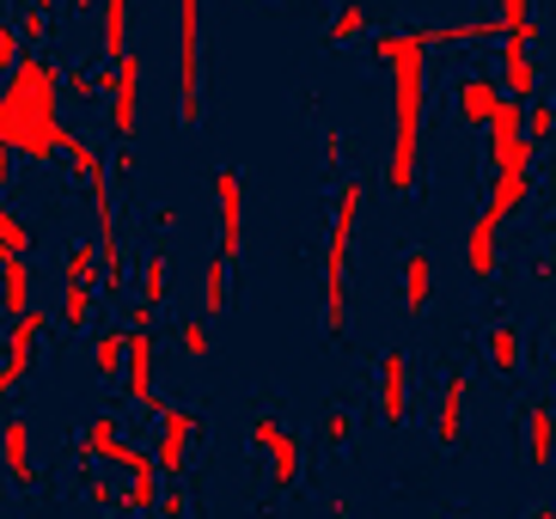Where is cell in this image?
<instances>
[{"instance_id": "d590c367", "label": "cell", "mask_w": 556, "mask_h": 519, "mask_svg": "<svg viewBox=\"0 0 556 519\" xmlns=\"http://www.w3.org/2000/svg\"><path fill=\"white\" fill-rule=\"evenodd\" d=\"M178 342H184V355H190V360H202V355L214 349V330L197 318V325H184V337H178Z\"/></svg>"}, {"instance_id": "ba28073f", "label": "cell", "mask_w": 556, "mask_h": 519, "mask_svg": "<svg viewBox=\"0 0 556 519\" xmlns=\"http://www.w3.org/2000/svg\"><path fill=\"white\" fill-rule=\"evenodd\" d=\"M214 202H220V257H239L245 251V183H239V172H214Z\"/></svg>"}, {"instance_id": "ab89813d", "label": "cell", "mask_w": 556, "mask_h": 519, "mask_svg": "<svg viewBox=\"0 0 556 519\" xmlns=\"http://www.w3.org/2000/svg\"><path fill=\"white\" fill-rule=\"evenodd\" d=\"M62 92L80 98V104H92V98H99V80H92V74H62Z\"/></svg>"}, {"instance_id": "7c38bea8", "label": "cell", "mask_w": 556, "mask_h": 519, "mask_svg": "<svg viewBox=\"0 0 556 519\" xmlns=\"http://www.w3.org/2000/svg\"><path fill=\"white\" fill-rule=\"evenodd\" d=\"M526 195H532V172H495V190H490V202H483V214H477V220H490V227L502 232L507 214L526 208Z\"/></svg>"}, {"instance_id": "681fc988", "label": "cell", "mask_w": 556, "mask_h": 519, "mask_svg": "<svg viewBox=\"0 0 556 519\" xmlns=\"http://www.w3.org/2000/svg\"><path fill=\"white\" fill-rule=\"evenodd\" d=\"M50 7H55V0H31V13H50Z\"/></svg>"}, {"instance_id": "9a60e30c", "label": "cell", "mask_w": 556, "mask_h": 519, "mask_svg": "<svg viewBox=\"0 0 556 519\" xmlns=\"http://www.w3.org/2000/svg\"><path fill=\"white\" fill-rule=\"evenodd\" d=\"M0 458H7V477H13L18 489L37 483V458H31V428L18 422V416H7V428H0Z\"/></svg>"}, {"instance_id": "ffe728a7", "label": "cell", "mask_w": 556, "mask_h": 519, "mask_svg": "<svg viewBox=\"0 0 556 519\" xmlns=\"http://www.w3.org/2000/svg\"><path fill=\"white\" fill-rule=\"evenodd\" d=\"M526 453H532V465H551V453H556V416H551V404H532L526 409Z\"/></svg>"}, {"instance_id": "484cf974", "label": "cell", "mask_w": 556, "mask_h": 519, "mask_svg": "<svg viewBox=\"0 0 556 519\" xmlns=\"http://www.w3.org/2000/svg\"><path fill=\"white\" fill-rule=\"evenodd\" d=\"M490 360H495V374L520 367V330L507 325V318H495V330H490Z\"/></svg>"}, {"instance_id": "836d02e7", "label": "cell", "mask_w": 556, "mask_h": 519, "mask_svg": "<svg viewBox=\"0 0 556 519\" xmlns=\"http://www.w3.org/2000/svg\"><path fill=\"white\" fill-rule=\"evenodd\" d=\"M361 25H367V7L361 0H349V7H337V18H330V43H349V37H361Z\"/></svg>"}, {"instance_id": "8fae6325", "label": "cell", "mask_w": 556, "mask_h": 519, "mask_svg": "<svg viewBox=\"0 0 556 519\" xmlns=\"http://www.w3.org/2000/svg\"><path fill=\"white\" fill-rule=\"evenodd\" d=\"M190 440H197V416L190 409H160V471L178 477L184 471V458H190Z\"/></svg>"}, {"instance_id": "c3c4849f", "label": "cell", "mask_w": 556, "mask_h": 519, "mask_svg": "<svg viewBox=\"0 0 556 519\" xmlns=\"http://www.w3.org/2000/svg\"><path fill=\"white\" fill-rule=\"evenodd\" d=\"M92 7H99V0H74V13H92Z\"/></svg>"}, {"instance_id": "f1b7e54d", "label": "cell", "mask_w": 556, "mask_h": 519, "mask_svg": "<svg viewBox=\"0 0 556 519\" xmlns=\"http://www.w3.org/2000/svg\"><path fill=\"white\" fill-rule=\"evenodd\" d=\"M269 465H276V471H269V477H276V489H294L300 483V440L281 434L276 446H269Z\"/></svg>"}, {"instance_id": "e0dca14e", "label": "cell", "mask_w": 556, "mask_h": 519, "mask_svg": "<svg viewBox=\"0 0 556 519\" xmlns=\"http://www.w3.org/2000/svg\"><path fill=\"white\" fill-rule=\"evenodd\" d=\"M0 312L7 318L31 312V263L25 257H0Z\"/></svg>"}, {"instance_id": "d6a6232c", "label": "cell", "mask_w": 556, "mask_h": 519, "mask_svg": "<svg viewBox=\"0 0 556 519\" xmlns=\"http://www.w3.org/2000/svg\"><path fill=\"white\" fill-rule=\"evenodd\" d=\"M67 281L99 288V244H74V251H67Z\"/></svg>"}, {"instance_id": "30bf717a", "label": "cell", "mask_w": 556, "mask_h": 519, "mask_svg": "<svg viewBox=\"0 0 556 519\" xmlns=\"http://www.w3.org/2000/svg\"><path fill=\"white\" fill-rule=\"evenodd\" d=\"M43 325H50V318H43L37 306H31V312H18L13 325H7V360H0V374L13 379V385L31 374V355H37V337H43Z\"/></svg>"}, {"instance_id": "3957f363", "label": "cell", "mask_w": 556, "mask_h": 519, "mask_svg": "<svg viewBox=\"0 0 556 519\" xmlns=\"http://www.w3.org/2000/svg\"><path fill=\"white\" fill-rule=\"evenodd\" d=\"M361 220V178L337 190V220H330V251H325V330L349 337V244Z\"/></svg>"}, {"instance_id": "f6af8a7d", "label": "cell", "mask_w": 556, "mask_h": 519, "mask_svg": "<svg viewBox=\"0 0 556 519\" xmlns=\"http://www.w3.org/2000/svg\"><path fill=\"white\" fill-rule=\"evenodd\" d=\"M129 330H153V306H129V318H123Z\"/></svg>"}, {"instance_id": "d6986e66", "label": "cell", "mask_w": 556, "mask_h": 519, "mask_svg": "<svg viewBox=\"0 0 556 519\" xmlns=\"http://www.w3.org/2000/svg\"><path fill=\"white\" fill-rule=\"evenodd\" d=\"M428 300H434V257L428 251H409L404 257V306L428 312Z\"/></svg>"}, {"instance_id": "5b68a950", "label": "cell", "mask_w": 556, "mask_h": 519, "mask_svg": "<svg viewBox=\"0 0 556 519\" xmlns=\"http://www.w3.org/2000/svg\"><path fill=\"white\" fill-rule=\"evenodd\" d=\"M80 458L92 465V458H104V465H116V471H129V477H160L153 471V453H141V446H129L123 440V422L116 416H99V422L80 434Z\"/></svg>"}, {"instance_id": "8d00e7d4", "label": "cell", "mask_w": 556, "mask_h": 519, "mask_svg": "<svg viewBox=\"0 0 556 519\" xmlns=\"http://www.w3.org/2000/svg\"><path fill=\"white\" fill-rule=\"evenodd\" d=\"M276 440H281V422L269 416V409H263V416H251V446H257V453H269Z\"/></svg>"}, {"instance_id": "1f68e13d", "label": "cell", "mask_w": 556, "mask_h": 519, "mask_svg": "<svg viewBox=\"0 0 556 519\" xmlns=\"http://www.w3.org/2000/svg\"><path fill=\"white\" fill-rule=\"evenodd\" d=\"M62 153H67V165H74V172H80V178H99V172H104L99 147L86 141V135H67V147H62Z\"/></svg>"}, {"instance_id": "bcb514c9", "label": "cell", "mask_w": 556, "mask_h": 519, "mask_svg": "<svg viewBox=\"0 0 556 519\" xmlns=\"http://www.w3.org/2000/svg\"><path fill=\"white\" fill-rule=\"evenodd\" d=\"M7 178H13V153L0 147V190H7Z\"/></svg>"}, {"instance_id": "ac0fdd59", "label": "cell", "mask_w": 556, "mask_h": 519, "mask_svg": "<svg viewBox=\"0 0 556 519\" xmlns=\"http://www.w3.org/2000/svg\"><path fill=\"white\" fill-rule=\"evenodd\" d=\"M495 98H502V92H495L490 74H465V80H458V116L483 129V123H490V111H495Z\"/></svg>"}, {"instance_id": "7bdbcfd3", "label": "cell", "mask_w": 556, "mask_h": 519, "mask_svg": "<svg viewBox=\"0 0 556 519\" xmlns=\"http://www.w3.org/2000/svg\"><path fill=\"white\" fill-rule=\"evenodd\" d=\"M86 495H92L99 507H116V502H123V495H116V489L104 483V477H86Z\"/></svg>"}, {"instance_id": "f546056e", "label": "cell", "mask_w": 556, "mask_h": 519, "mask_svg": "<svg viewBox=\"0 0 556 519\" xmlns=\"http://www.w3.org/2000/svg\"><path fill=\"white\" fill-rule=\"evenodd\" d=\"M86 318H92V288H86V281H67L62 288V325L86 330Z\"/></svg>"}, {"instance_id": "8992f818", "label": "cell", "mask_w": 556, "mask_h": 519, "mask_svg": "<svg viewBox=\"0 0 556 519\" xmlns=\"http://www.w3.org/2000/svg\"><path fill=\"white\" fill-rule=\"evenodd\" d=\"M135 116H141V55H116L111 62V135L129 141Z\"/></svg>"}, {"instance_id": "60d3db41", "label": "cell", "mask_w": 556, "mask_h": 519, "mask_svg": "<svg viewBox=\"0 0 556 519\" xmlns=\"http://www.w3.org/2000/svg\"><path fill=\"white\" fill-rule=\"evenodd\" d=\"M135 172H141V153H135V147H123V153H116V160H111V172H104V178H116V183H129Z\"/></svg>"}, {"instance_id": "5bb4252c", "label": "cell", "mask_w": 556, "mask_h": 519, "mask_svg": "<svg viewBox=\"0 0 556 519\" xmlns=\"http://www.w3.org/2000/svg\"><path fill=\"white\" fill-rule=\"evenodd\" d=\"M465 404H471V379L453 374L441 391V404H434V440L441 446H458V434H465Z\"/></svg>"}, {"instance_id": "4dcf8cb0", "label": "cell", "mask_w": 556, "mask_h": 519, "mask_svg": "<svg viewBox=\"0 0 556 519\" xmlns=\"http://www.w3.org/2000/svg\"><path fill=\"white\" fill-rule=\"evenodd\" d=\"M0 244H7V257H25V251H31V227H25L7 202H0Z\"/></svg>"}, {"instance_id": "9c48e42d", "label": "cell", "mask_w": 556, "mask_h": 519, "mask_svg": "<svg viewBox=\"0 0 556 519\" xmlns=\"http://www.w3.org/2000/svg\"><path fill=\"white\" fill-rule=\"evenodd\" d=\"M539 62H532V43H514V37H502V86L495 92L514 98V104H532L539 98Z\"/></svg>"}, {"instance_id": "4fadbf2b", "label": "cell", "mask_w": 556, "mask_h": 519, "mask_svg": "<svg viewBox=\"0 0 556 519\" xmlns=\"http://www.w3.org/2000/svg\"><path fill=\"white\" fill-rule=\"evenodd\" d=\"M379 416L392 428L409 416V360L397 355V349L386 355V367H379Z\"/></svg>"}, {"instance_id": "277c9868", "label": "cell", "mask_w": 556, "mask_h": 519, "mask_svg": "<svg viewBox=\"0 0 556 519\" xmlns=\"http://www.w3.org/2000/svg\"><path fill=\"white\" fill-rule=\"evenodd\" d=\"M178 116L202 123V0H178Z\"/></svg>"}, {"instance_id": "816d5d0a", "label": "cell", "mask_w": 556, "mask_h": 519, "mask_svg": "<svg viewBox=\"0 0 556 519\" xmlns=\"http://www.w3.org/2000/svg\"><path fill=\"white\" fill-rule=\"evenodd\" d=\"M0 318H7V312H0Z\"/></svg>"}, {"instance_id": "b9f144b4", "label": "cell", "mask_w": 556, "mask_h": 519, "mask_svg": "<svg viewBox=\"0 0 556 519\" xmlns=\"http://www.w3.org/2000/svg\"><path fill=\"white\" fill-rule=\"evenodd\" d=\"M18 37H25V43H43V37H50V13H25L18 18Z\"/></svg>"}, {"instance_id": "6da1fadb", "label": "cell", "mask_w": 556, "mask_h": 519, "mask_svg": "<svg viewBox=\"0 0 556 519\" xmlns=\"http://www.w3.org/2000/svg\"><path fill=\"white\" fill-rule=\"evenodd\" d=\"M67 135L74 129L62 123V74L43 55H18L0 86V147L43 165L67 147Z\"/></svg>"}, {"instance_id": "f35d334b", "label": "cell", "mask_w": 556, "mask_h": 519, "mask_svg": "<svg viewBox=\"0 0 556 519\" xmlns=\"http://www.w3.org/2000/svg\"><path fill=\"white\" fill-rule=\"evenodd\" d=\"M349 428H355V416H349V409L337 404V409L325 416V440H330V446H343V440H349Z\"/></svg>"}, {"instance_id": "7402d4cb", "label": "cell", "mask_w": 556, "mask_h": 519, "mask_svg": "<svg viewBox=\"0 0 556 519\" xmlns=\"http://www.w3.org/2000/svg\"><path fill=\"white\" fill-rule=\"evenodd\" d=\"M539 165V147L526 141V135H490V172H532Z\"/></svg>"}, {"instance_id": "f907efd6", "label": "cell", "mask_w": 556, "mask_h": 519, "mask_svg": "<svg viewBox=\"0 0 556 519\" xmlns=\"http://www.w3.org/2000/svg\"><path fill=\"white\" fill-rule=\"evenodd\" d=\"M0 257H7V244H0Z\"/></svg>"}, {"instance_id": "ee69618b", "label": "cell", "mask_w": 556, "mask_h": 519, "mask_svg": "<svg viewBox=\"0 0 556 519\" xmlns=\"http://www.w3.org/2000/svg\"><path fill=\"white\" fill-rule=\"evenodd\" d=\"M160 514L165 519H190V495H184V489H172V495L160 502Z\"/></svg>"}, {"instance_id": "4316f807", "label": "cell", "mask_w": 556, "mask_h": 519, "mask_svg": "<svg viewBox=\"0 0 556 519\" xmlns=\"http://www.w3.org/2000/svg\"><path fill=\"white\" fill-rule=\"evenodd\" d=\"M123 349H129V330H104V337L92 342V367H99V379L123 374Z\"/></svg>"}, {"instance_id": "2e32d148", "label": "cell", "mask_w": 556, "mask_h": 519, "mask_svg": "<svg viewBox=\"0 0 556 519\" xmlns=\"http://www.w3.org/2000/svg\"><path fill=\"white\" fill-rule=\"evenodd\" d=\"M495 31H502V18H458V25H416V37H422V49L434 43H495Z\"/></svg>"}, {"instance_id": "7a4b0ae2", "label": "cell", "mask_w": 556, "mask_h": 519, "mask_svg": "<svg viewBox=\"0 0 556 519\" xmlns=\"http://www.w3.org/2000/svg\"><path fill=\"white\" fill-rule=\"evenodd\" d=\"M374 55L392 67V153H386V190H416L422 165V104H428V49L416 25L374 37Z\"/></svg>"}, {"instance_id": "52a82bcc", "label": "cell", "mask_w": 556, "mask_h": 519, "mask_svg": "<svg viewBox=\"0 0 556 519\" xmlns=\"http://www.w3.org/2000/svg\"><path fill=\"white\" fill-rule=\"evenodd\" d=\"M123 385H129L135 409L160 416V391H153V330H129V349H123Z\"/></svg>"}, {"instance_id": "83f0119b", "label": "cell", "mask_w": 556, "mask_h": 519, "mask_svg": "<svg viewBox=\"0 0 556 519\" xmlns=\"http://www.w3.org/2000/svg\"><path fill=\"white\" fill-rule=\"evenodd\" d=\"M502 37H514V43H532L539 37V25H532V0H502Z\"/></svg>"}, {"instance_id": "603a6c76", "label": "cell", "mask_w": 556, "mask_h": 519, "mask_svg": "<svg viewBox=\"0 0 556 519\" xmlns=\"http://www.w3.org/2000/svg\"><path fill=\"white\" fill-rule=\"evenodd\" d=\"M465 263H471V276H495V227L490 220H471V239H465Z\"/></svg>"}, {"instance_id": "74e56055", "label": "cell", "mask_w": 556, "mask_h": 519, "mask_svg": "<svg viewBox=\"0 0 556 519\" xmlns=\"http://www.w3.org/2000/svg\"><path fill=\"white\" fill-rule=\"evenodd\" d=\"M13 62H18V31L7 25V0H0V74H7Z\"/></svg>"}, {"instance_id": "44dd1931", "label": "cell", "mask_w": 556, "mask_h": 519, "mask_svg": "<svg viewBox=\"0 0 556 519\" xmlns=\"http://www.w3.org/2000/svg\"><path fill=\"white\" fill-rule=\"evenodd\" d=\"M135 276H141V281H135V306H153V312H160L165 293H172V281H165V276H172V269H165V257H160V251H148Z\"/></svg>"}, {"instance_id": "d4e9b609", "label": "cell", "mask_w": 556, "mask_h": 519, "mask_svg": "<svg viewBox=\"0 0 556 519\" xmlns=\"http://www.w3.org/2000/svg\"><path fill=\"white\" fill-rule=\"evenodd\" d=\"M104 55H129V0H104Z\"/></svg>"}, {"instance_id": "e575fe53", "label": "cell", "mask_w": 556, "mask_h": 519, "mask_svg": "<svg viewBox=\"0 0 556 519\" xmlns=\"http://www.w3.org/2000/svg\"><path fill=\"white\" fill-rule=\"evenodd\" d=\"M483 129H490L495 141H502V135H520V104H514V98H495V111H490Z\"/></svg>"}, {"instance_id": "cb8c5ba5", "label": "cell", "mask_w": 556, "mask_h": 519, "mask_svg": "<svg viewBox=\"0 0 556 519\" xmlns=\"http://www.w3.org/2000/svg\"><path fill=\"white\" fill-rule=\"evenodd\" d=\"M227 269H232L227 257L202 263V312H208V318H220V312H227Z\"/></svg>"}, {"instance_id": "7dc6e473", "label": "cell", "mask_w": 556, "mask_h": 519, "mask_svg": "<svg viewBox=\"0 0 556 519\" xmlns=\"http://www.w3.org/2000/svg\"><path fill=\"white\" fill-rule=\"evenodd\" d=\"M526 519H556V514H551V507H532V514H526Z\"/></svg>"}]
</instances>
